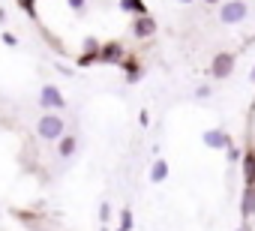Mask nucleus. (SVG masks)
Instances as JSON below:
<instances>
[{
  "label": "nucleus",
  "mask_w": 255,
  "mask_h": 231,
  "mask_svg": "<svg viewBox=\"0 0 255 231\" xmlns=\"http://www.w3.org/2000/svg\"><path fill=\"white\" fill-rule=\"evenodd\" d=\"M66 3H69V9H72L75 15H84V12H87V0H66Z\"/></svg>",
  "instance_id": "obj_16"
},
{
  "label": "nucleus",
  "mask_w": 255,
  "mask_h": 231,
  "mask_svg": "<svg viewBox=\"0 0 255 231\" xmlns=\"http://www.w3.org/2000/svg\"><path fill=\"white\" fill-rule=\"evenodd\" d=\"M138 123H141V126H150V111H147V108L138 111Z\"/></svg>",
  "instance_id": "obj_22"
},
{
  "label": "nucleus",
  "mask_w": 255,
  "mask_h": 231,
  "mask_svg": "<svg viewBox=\"0 0 255 231\" xmlns=\"http://www.w3.org/2000/svg\"><path fill=\"white\" fill-rule=\"evenodd\" d=\"M36 102H39V108H45V111H57V114L66 108V96L60 93V87H57V84H42V90H39Z\"/></svg>",
  "instance_id": "obj_3"
},
{
  "label": "nucleus",
  "mask_w": 255,
  "mask_h": 231,
  "mask_svg": "<svg viewBox=\"0 0 255 231\" xmlns=\"http://www.w3.org/2000/svg\"><path fill=\"white\" fill-rule=\"evenodd\" d=\"M207 72H210L213 78H228V75L234 72V54H231V51H219V54H213Z\"/></svg>",
  "instance_id": "obj_4"
},
{
  "label": "nucleus",
  "mask_w": 255,
  "mask_h": 231,
  "mask_svg": "<svg viewBox=\"0 0 255 231\" xmlns=\"http://www.w3.org/2000/svg\"><path fill=\"white\" fill-rule=\"evenodd\" d=\"M123 60H126V48H123V42H117V39L102 42V48H99V63L117 66V63H123Z\"/></svg>",
  "instance_id": "obj_6"
},
{
  "label": "nucleus",
  "mask_w": 255,
  "mask_h": 231,
  "mask_svg": "<svg viewBox=\"0 0 255 231\" xmlns=\"http://www.w3.org/2000/svg\"><path fill=\"white\" fill-rule=\"evenodd\" d=\"M99 63V51H81L78 54V66H93Z\"/></svg>",
  "instance_id": "obj_15"
},
{
  "label": "nucleus",
  "mask_w": 255,
  "mask_h": 231,
  "mask_svg": "<svg viewBox=\"0 0 255 231\" xmlns=\"http://www.w3.org/2000/svg\"><path fill=\"white\" fill-rule=\"evenodd\" d=\"M210 96H213L210 84H201V87H195V99H210Z\"/></svg>",
  "instance_id": "obj_20"
},
{
  "label": "nucleus",
  "mask_w": 255,
  "mask_h": 231,
  "mask_svg": "<svg viewBox=\"0 0 255 231\" xmlns=\"http://www.w3.org/2000/svg\"><path fill=\"white\" fill-rule=\"evenodd\" d=\"M108 219H111V204H108V201H102V204H99V222H102V225H108Z\"/></svg>",
  "instance_id": "obj_17"
},
{
  "label": "nucleus",
  "mask_w": 255,
  "mask_h": 231,
  "mask_svg": "<svg viewBox=\"0 0 255 231\" xmlns=\"http://www.w3.org/2000/svg\"><path fill=\"white\" fill-rule=\"evenodd\" d=\"M249 18V3L246 0H225L219 6V21L222 24H243Z\"/></svg>",
  "instance_id": "obj_2"
},
{
  "label": "nucleus",
  "mask_w": 255,
  "mask_h": 231,
  "mask_svg": "<svg viewBox=\"0 0 255 231\" xmlns=\"http://www.w3.org/2000/svg\"><path fill=\"white\" fill-rule=\"evenodd\" d=\"M204 3H210V6H216V3H225V0H204Z\"/></svg>",
  "instance_id": "obj_24"
},
{
  "label": "nucleus",
  "mask_w": 255,
  "mask_h": 231,
  "mask_svg": "<svg viewBox=\"0 0 255 231\" xmlns=\"http://www.w3.org/2000/svg\"><path fill=\"white\" fill-rule=\"evenodd\" d=\"M132 225H135L132 210H129V207H123V210H120V231H132Z\"/></svg>",
  "instance_id": "obj_14"
},
{
  "label": "nucleus",
  "mask_w": 255,
  "mask_h": 231,
  "mask_svg": "<svg viewBox=\"0 0 255 231\" xmlns=\"http://www.w3.org/2000/svg\"><path fill=\"white\" fill-rule=\"evenodd\" d=\"M36 135L42 141H60L66 135V120L60 117L57 111H45L42 117L36 120Z\"/></svg>",
  "instance_id": "obj_1"
},
{
  "label": "nucleus",
  "mask_w": 255,
  "mask_h": 231,
  "mask_svg": "<svg viewBox=\"0 0 255 231\" xmlns=\"http://www.w3.org/2000/svg\"><path fill=\"white\" fill-rule=\"evenodd\" d=\"M156 30H159V24H156V18H153V15L132 18V24H129L132 39H150V36H156Z\"/></svg>",
  "instance_id": "obj_5"
},
{
  "label": "nucleus",
  "mask_w": 255,
  "mask_h": 231,
  "mask_svg": "<svg viewBox=\"0 0 255 231\" xmlns=\"http://www.w3.org/2000/svg\"><path fill=\"white\" fill-rule=\"evenodd\" d=\"M240 231H249V228H246V225H243V228H240Z\"/></svg>",
  "instance_id": "obj_27"
},
{
  "label": "nucleus",
  "mask_w": 255,
  "mask_h": 231,
  "mask_svg": "<svg viewBox=\"0 0 255 231\" xmlns=\"http://www.w3.org/2000/svg\"><path fill=\"white\" fill-rule=\"evenodd\" d=\"M240 216L243 222H249L255 216V186H246L243 189V198H240Z\"/></svg>",
  "instance_id": "obj_8"
},
{
  "label": "nucleus",
  "mask_w": 255,
  "mask_h": 231,
  "mask_svg": "<svg viewBox=\"0 0 255 231\" xmlns=\"http://www.w3.org/2000/svg\"><path fill=\"white\" fill-rule=\"evenodd\" d=\"M225 153H228V159H231V162H243V150H240V147H234V144H231Z\"/></svg>",
  "instance_id": "obj_21"
},
{
  "label": "nucleus",
  "mask_w": 255,
  "mask_h": 231,
  "mask_svg": "<svg viewBox=\"0 0 255 231\" xmlns=\"http://www.w3.org/2000/svg\"><path fill=\"white\" fill-rule=\"evenodd\" d=\"M180 3H183V6H189V3H195V0H180Z\"/></svg>",
  "instance_id": "obj_26"
},
{
  "label": "nucleus",
  "mask_w": 255,
  "mask_h": 231,
  "mask_svg": "<svg viewBox=\"0 0 255 231\" xmlns=\"http://www.w3.org/2000/svg\"><path fill=\"white\" fill-rule=\"evenodd\" d=\"M120 9H123V12H132V18L150 15V12H147V6L141 3V0H120Z\"/></svg>",
  "instance_id": "obj_13"
},
{
  "label": "nucleus",
  "mask_w": 255,
  "mask_h": 231,
  "mask_svg": "<svg viewBox=\"0 0 255 231\" xmlns=\"http://www.w3.org/2000/svg\"><path fill=\"white\" fill-rule=\"evenodd\" d=\"M117 231H120V228H117Z\"/></svg>",
  "instance_id": "obj_28"
},
{
  "label": "nucleus",
  "mask_w": 255,
  "mask_h": 231,
  "mask_svg": "<svg viewBox=\"0 0 255 231\" xmlns=\"http://www.w3.org/2000/svg\"><path fill=\"white\" fill-rule=\"evenodd\" d=\"M75 150H78V138H75V135H63L60 144H57V156H60V159H72Z\"/></svg>",
  "instance_id": "obj_11"
},
{
  "label": "nucleus",
  "mask_w": 255,
  "mask_h": 231,
  "mask_svg": "<svg viewBox=\"0 0 255 231\" xmlns=\"http://www.w3.org/2000/svg\"><path fill=\"white\" fill-rule=\"evenodd\" d=\"M123 69H126V75H123V78H126V84H138V81H141V75H144V69H141V63H138L135 57H132V60L126 57V60H123Z\"/></svg>",
  "instance_id": "obj_10"
},
{
  "label": "nucleus",
  "mask_w": 255,
  "mask_h": 231,
  "mask_svg": "<svg viewBox=\"0 0 255 231\" xmlns=\"http://www.w3.org/2000/svg\"><path fill=\"white\" fill-rule=\"evenodd\" d=\"M168 171H171L168 162H165L162 156H156V162H153V168H150V180H153V183H165V180H168Z\"/></svg>",
  "instance_id": "obj_12"
},
{
  "label": "nucleus",
  "mask_w": 255,
  "mask_h": 231,
  "mask_svg": "<svg viewBox=\"0 0 255 231\" xmlns=\"http://www.w3.org/2000/svg\"><path fill=\"white\" fill-rule=\"evenodd\" d=\"M249 81H252V84H255V66H252V72H249Z\"/></svg>",
  "instance_id": "obj_25"
},
{
  "label": "nucleus",
  "mask_w": 255,
  "mask_h": 231,
  "mask_svg": "<svg viewBox=\"0 0 255 231\" xmlns=\"http://www.w3.org/2000/svg\"><path fill=\"white\" fill-rule=\"evenodd\" d=\"M243 183L246 186H255V147H249V150H243Z\"/></svg>",
  "instance_id": "obj_9"
},
{
  "label": "nucleus",
  "mask_w": 255,
  "mask_h": 231,
  "mask_svg": "<svg viewBox=\"0 0 255 231\" xmlns=\"http://www.w3.org/2000/svg\"><path fill=\"white\" fill-rule=\"evenodd\" d=\"M0 39H3V45H9V48H18V36H15V33H9V30L0 33Z\"/></svg>",
  "instance_id": "obj_19"
},
{
  "label": "nucleus",
  "mask_w": 255,
  "mask_h": 231,
  "mask_svg": "<svg viewBox=\"0 0 255 231\" xmlns=\"http://www.w3.org/2000/svg\"><path fill=\"white\" fill-rule=\"evenodd\" d=\"M0 24H6V9H0Z\"/></svg>",
  "instance_id": "obj_23"
},
{
  "label": "nucleus",
  "mask_w": 255,
  "mask_h": 231,
  "mask_svg": "<svg viewBox=\"0 0 255 231\" xmlns=\"http://www.w3.org/2000/svg\"><path fill=\"white\" fill-rule=\"evenodd\" d=\"M201 141L210 147V150H228L234 141H231V135L222 129V126H213V129H204L201 132Z\"/></svg>",
  "instance_id": "obj_7"
},
{
  "label": "nucleus",
  "mask_w": 255,
  "mask_h": 231,
  "mask_svg": "<svg viewBox=\"0 0 255 231\" xmlns=\"http://www.w3.org/2000/svg\"><path fill=\"white\" fill-rule=\"evenodd\" d=\"M18 6H21L30 18H36V0H18Z\"/></svg>",
  "instance_id": "obj_18"
}]
</instances>
